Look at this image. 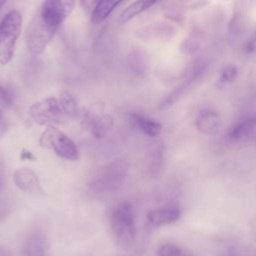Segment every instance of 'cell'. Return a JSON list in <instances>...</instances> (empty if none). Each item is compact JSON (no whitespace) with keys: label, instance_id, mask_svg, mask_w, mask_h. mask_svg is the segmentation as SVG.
Masks as SVG:
<instances>
[{"label":"cell","instance_id":"cell-12","mask_svg":"<svg viewBox=\"0 0 256 256\" xmlns=\"http://www.w3.org/2000/svg\"><path fill=\"white\" fill-rule=\"evenodd\" d=\"M181 211L175 205H167L153 209L147 213V221L152 227H160L177 221Z\"/></svg>","mask_w":256,"mask_h":256},{"label":"cell","instance_id":"cell-20","mask_svg":"<svg viewBox=\"0 0 256 256\" xmlns=\"http://www.w3.org/2000/svg\"><path fill=\"white\" fill-rule=\"evenodd\" d=\"M0 101L8 107H12L14 104V96L12 91L8 87L3 85L1 82H0Z\"/></svg>","mask_w":256,"mask_h":256},{"label":"cell","instance_id":"cell-13","mask_svg":"<svg viewBox=\"0 0 256 256\" xmlns=\"http://www.w3.org/2000/svg\"><path fill=\"white\" fill-rule=\"evenodd\" d=\"M86 120L91 128V133L96 139L103 138L113 126V117L110 114H99L86 116Z\"/></svg>","mask_w":256,"mask_h":256},{"label":"cell","instance_id":"cell-28","mask_svg":"<svg viewBox=\"0 0 256 256\" xmlns=\"http://www.w3.org/2000/svg\"><path fill=\"white\" fill-rule=\"evenodd\" d=\"M6 4V1L5 0H0V11L3 9V7L5 6Z\"/></svg>","mask_w":256,"mask_h":256},{"label":"cell","instance_id":"cell-29","mask_svg":"<svg viewBox=\"0 0 256 256\" xmlns=\"http://www.w3.org/2000/svg\"><path fill=\"white\" fill-rule=\"evenodd\" d=\"M0 256H9L7 252H5L4 250H0Z\"/></svg>","mask_w":256,"mask_h":256},{"label":"cell","instance_id":"cell-27","mask_svg":"<svg viewBox=\"0 0 256 256\" xmlns=\"http://www.w3.org/2000/svg\"><path fill=\"white\" fill-rule=\"evenodd\" d=\"M255 44H256V30H255V33H254V35H253V37L251 38V40H250V42H249V44H248V49H251V48H253L254 46H255Z\"/></svg>","mask_w":256,"mask_h":256},{"label":"cell","instance_id":"cell-16","mask_svg":"<svg viewBox=\"0 0 256 256\" xmlns=\"http://www.w3.org/2000/svg\"><path fill=\"white\" fill-rule=\"evenodd\" d=\"M163 154L164 146L162 142H154L149 150V172L153 177L157 176L162 168Z\"/></svg>","mask_w":256,"mask_h":256},{"label":"cell","instance_id":"cell-19","mask_svg":"<svg viewBox=\"0 0 256 256\" xmlns=\"http://www.w3.org/2000/svg\"><path fill=\"white\" fill-rule=\"evenodd\" d=\"M158 256H190L180 246L173 243H166L160 246Z\"/></svg>","mask_w":256,"mask_h":256},{"label":"cell","instance_id":"cell-2","mask_svg":"<svg viewBox=\"0 0 256 256\" xmlns=\"http://www.w3.org/2000/svg\"><path fill=\"white\" fill-rule=\"evenodd\" d=\"M129 164L125 159H115L102 166L89 182L92 194H107L117 191L125 182Z\"/></svg>","mask_w":256,"mask_h":256},{"label":"cell","instance_id":"cell-21","mask_svg":"<svg viewBox=\"0 0 256 256\" xmlns=\"http://www.w3.org/2000/svg\"><path fill=\"white\" fill-rule=\"evenodd\" d=\"M237 75V69L235 66L230 65L227 66L223 69V71L221 72V76H220V82L222 83H231L235 77Z\"/></svg>","mask_w":256,"mask_h":256},{"label":"cell","instance_id":"cell-4","mask_svg":"<svg viewBox=\"0 0 256 256\" xmlns=\"http://www.w3.org/2000/svg\"><path fill=\"white\" fill-rule=\"evenodd\" d=\"M21 26L22 16L17 10L9 11L2 18L0 22V64L5 65L13 58Z\"/></svg>","mask_w":256,"mask_h":256},{"label":"cell","instance_id":"cell-15","mask_svg":"<svg viewBox=\"0 0 256 256\" xmlns=\"http://www.w3.org/2000/svg\"><path fill=\"white\" fill-rule=\"evenodd\" d=\"M121 3H122L121 1H110V0L97 1L96 5L94 6L91 12V22L94 25L102 23L109 17V15L113 12V10Z\"/></svg>","mask_w":256,"mask_h":256},{"label":"cell","instance_id":"cell-3","mask_svg":"<svg viewBox=\"0 0 256 256\" xmlns=\"http://www.w3.org/2000/svg\"><path fill=\"white\" fill-rule=\"evenodd\" d=\"M111 229L119 246L128 248L136 238V222L133 207L128 202L120 203L112 212Z\"/></svg>","mask_w":256,"mask_h":256},{"label":"cell","instance_id":"cell-24","mask_svg":"<svg viewBox=\"0 0 256 256\" xmlns=\"http://www.w3.org/2000/svg\"><path fill=\"white\" fill-rule=\"evenodd\" d=\"M222 256H244V255L239 250H237L235 248H230L226 252H224V254Z\"/></svg>","mask_w":256,"mask_h":256},{"label":"cell","instance_id":"cell-8","mask_svg":"<svg viewBox=\"0 0 256 256\" xmlns=\"http://www.w3.org/2000/svg\"><path fill=\"white\" fill-rule=\"evenodd\" d=\"M22 256H49V240L41 227L31 229L25 237Z\"/></svg>","mask_w":256,"mask_h":256},{"label":"cell","instance_id":"cell-7","mask_svg":"<svg viewBox=\"0 0 256 256\" xmlns=\"http://www.w3.org/2000/svg\"><path fill=\"white\" fill-rule=\"evenodd\" d=\"M205 68H206V64L202 60H198V61L194 62L193 65L188 70V72L186 73L185 80L160 102L159 108L165 109V108L171 106L180 97H182L186 93V91L188 89H190V87L193 85V83H195L201 77V75L205 71Z\"/></svg>","mask_w":256,"mask_h":256},{"label":"cell","instance_id":"cell-18","mask_svg":"<svg viewBox=\"0 0 256 256\" xmlns=\"http://www.w3.org/2000/svg\"><path fill=\"white\" fill-rule=\"evenodd\" d=\"M59 105L62 109L63 114H66L70 117H75L78 114V106L76 100L72 94L68 91H62L58 98Z\"/></svg>","mask_w":256,"mask_h":256},{"label":"cell","instance_id":"cell-11","mask_svg":"<svg viewBox=\"0 0 256 256\" xmlns=\"http://www.w3.org/2000/svg\"><path fill=\"white\" fill-rule=\"evenodd\" d=\"M196 128L205 135H216L220 132L222 121L217 111L205 108L199 111L196 120Z\"/></svg>","mask_w":256,"mask_h":256},{"label":"cell","instance_id":"cell-26","mask_svg":"<svg viewBox=\"0 0 256 256\" xmlns=\"http://www.w3.org/2000/svg\"><path fill=\"white\" fill-rule=\"evenodd\" d=\"M21 158L22 159H28V160H31L33 161L35 159V157L31 154V152L29 151H26V150H23L22 153H21Z\"/></svg>","mask_w":256,"mask_h":256},{"label":"cell","instance_id":"cell-14","mask_svg":"<svg viewBox=\"0 0 256 256\" xmlns=\"http://www.w3.org/2000/svg\"><path fill=\"white\" fill-rule=\"evenodd\" d=\"M129 117L133 125L149 137H157L162 131V125L152 118L138 113H130Z\"/></svg>","mask_w":256,"mask_h":256},{"label":"cell","instance_id":"cell-22","mask_svg":"<svg viewBox=\"0 0 256 256\" xmlns=\"http://www.w3.org/2000/svg\"><path fill=\"white\" fill-rule=\"evenodd\" d=\"M8 126H9L8 121L5 118V116L3 115L2 111L0 110V137H2L5 134V132L8 129Z\"/></svg>","mask_w":256,"mask_h":256},{"label":"cell","instance_id":"cell-6","mask_svg":"<svg viewBox=\"0 0 256 256\" xmlns=\"http://www.w3.org/2000/svg\"><path fill=\"white\" fill-rule=\"evenodd\" d=\"M62 114L63 112L58 99L52 96L41 99L29 107V115L33 121L46 127H52L58 124Z\"/></svg>","mask_w":256,"mask_h":256},{"label":"cell","instance_id":"cell-9","mask_svg":"<svg viewBox=\"0 0 256 256\" xmlns=\"http://www.w3.org/2000/svg\"><path fill=\"white\" fill-rule=\"evenodd\" d=\"M13 179L16 186L26 194L34 197L45 195L44 189L42 188L36 173L32 169L28 167L18 168L14 172Z\"/></svg>","mask_w":256,"mask_h":256},{"label":"cell","instance_id":"cell-1","mask_svg":"<svg viewBox=\"0 0 256 256\" xmlns=\"http://www.w3.org/2000/svg\"><path fill=\"white\" fill-rule=\"evenodd\" d=\"M62 23L63 21L53 11L41 4L27 28L26 41L29 51L34 55L42 53Z\"/></svg>","mask_w":256,"mask_h":256},{"label":"cell","instance_id":"cell-25","mask_svg":"<svg viewBox=\"0 0 256 256\" xmlns=\"http://www.w3.org/2000/svg\"><path fill=\"white\" fill-rule=\"evenodd\" d=\"M4 176H5V169H4V164L3 161L0 159V191L3 187L4 184Z\"/></svg>","mask_w":256,"mask_h":256},{"label":"cell","instance_id":"cell-17","mask_svg":"<svg viewBox=\"0 0 256 256\" xmlns=\"http://www.w3.org/2000/svg\"><path fill=\"white\" fill-rule=\"evenodd\" d=\"M155 3H156L155 1H148V0H138V1H135V2L131 3L121 13L120 22L121 23H126L127 21L132 19L134 16H136L137 14L145 11L146 9H148L149 7L154 5Z\"/></svg>","mask_w":256,"mask_h":256},{"label":"cell","instance_id":"cell-23","mask_svg":"<svg viewBox=\"0 0 256 256\" xmlns=\"http://www.w3.org/2000/svg\"><path fill=\"white\" fill-rule=\"evenodd\" d=\"M9 212V206L6 201H4L2 198H0V222L6 217V215Z\"/></svg>","mask_w":256,"mask_h":256},{"label":"cell","instance_id":"cell-5","mask_svg":"<svg viewBox=\"0 0 256 256\" xmlns=\"http://www.w3.org/2000/svg\"><path fill=\"white\" fill-rule=\"evenodd\" d=\"M40 145L51 149L60 158L76 161L79 158V151L75 143L61 130L56 127H47L40 137Z\"/></svg>","mask_w":256,"mask_h":256},{"label":"cell","instance_id":"cell-10","mask_svg":"<svg viewBox=\"0 0 256 256\" xmlns=\"http://www.w3.org/2000/svg\"><path fill=\"white\" fill-rule=\"evenodd\" d=\"M228 136L232 141L256 142V115L240 119L230 128Z\"/></svg>","mask_w":256,"mask_h":256}]
</instances>
